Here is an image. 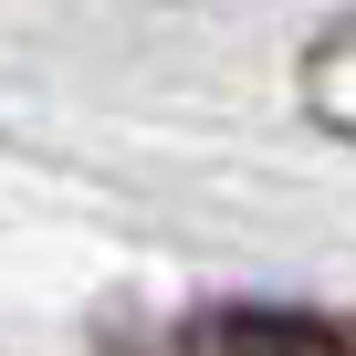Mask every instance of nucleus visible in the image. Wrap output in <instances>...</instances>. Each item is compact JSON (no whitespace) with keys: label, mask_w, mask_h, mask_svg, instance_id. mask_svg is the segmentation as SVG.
Instances as JSON below:
<instances>
[{"label":"nucleus","mask_w":356,"mask_h":356,"mask_svg":"<svg viewBox=\"0 0 356 356\" xmlns=\"http://www.w3.org/2000/svg\"><path fill=\"white\" fill-rule=\"evenodd\" d=\"M304 115L356 147V22H335V32L304 53Z\"/></svg>","instance_id":"f03ea898"},{"label":"nucleus","mask_w":356,"mask_h":356,"mask_svg":"<svg viewBox=\"0 0 356 356\" xmlns=\"http://www.w3.org/2000/svg\"><path fill=\"white\" fill-rule=\"evenodd\" d=\"M178 356H356V314L273 304V293H220V304H189Z\"/></svg>","instance_id":"f257e3e1"}]
</instances>
